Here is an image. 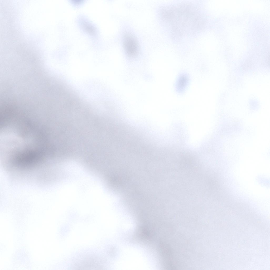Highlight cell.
<instances>
[{"label": "cell", "instance_id": "obj_1", "mask_svg": "<svg viewBox=\"0 0 270 270\" xmlns=\"http://www.w3.org/2000/svg\"><path fill=\"white\" fill-rule=\"evenodd\" d=\"M124 44L127 52L130 55H134L137 51L136 41L132 36L127 34L124 37Z\"/></svg>", "mask_w": 270, "mask_h": 270}]
</instances>
